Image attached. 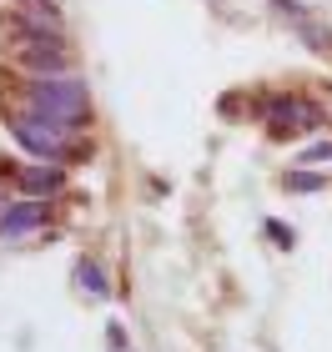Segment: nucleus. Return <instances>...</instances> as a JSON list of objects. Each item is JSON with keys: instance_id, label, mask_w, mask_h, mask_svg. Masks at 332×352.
<instances>
[{"instance_id": "nucleus-2", "label": "nucleus", "mask_w": 332, "mask_h": 352, "mask_svg": "<svg viewBox=\"0 0 332 352\" xmlns=\"http://www.w3.org/2000/svg\"><path fill=\"white\" fill-rule=\"evenodd\" d=\"M10 131H15V141L30 151V156H45V162H56V156H66V146H71V126H60L56 116H45V111H36V106H25L21 116L10 121Z\"/></svg>"}, {"instance_id": "nucleus-3", "label": "nucleus", "mask_w": 332, "mask_h": 352, "mask_svg": "<svg viewBox=\"0 0 332 352\" xmlns=\"http://www.w3.org/2000/svg\"><path fill=\"white\" fill-rule=\"evenodd\" d=\"M262 121H272V136L318 131V126H322V106L302 101V96H267V101H262Z\"/></svg>"}, {"instance_id": "nucleus-8", "label": "nucleus", "mask_w": 332, "mask_h": 352, "mask_svg": "<svg viewBox=\"0 0 332 352\" xmlns=\"http://www.w3.org/2000/svg\"><path fill=\"white\" fill-rule=\"evenodd\" d=\"M327 156H332V141H322V146H307L302 162H327Z\"/></svg>"}, {"instance_id": "nucleus-7", "label": "nucleus", "mask_w": 332, "mask_h": 352, "mask_svg": "<svg viewBox=\"0 0 332 352\" xmlns=\"http://www.w3.org/2000/svg\"><path fill=\"white\" fill-rule=\"evenodd\" d=\"M282 186H287V191H322L327 176H318V171H287V176H282Z\"/></svg>"}, {"instance_id": "nucleus-1", "label": "nucleus", "mask_w": 332, "mask_h": 352, "mask_svg": "<svg viewBox=\"0 0 332 352\" xmlns=\"http://www.w3.org/2000/svg\"><path fill=\"white\" fill-rule=\"evenodd\" d=\"M25 106L56 116L60 126H71V131H86V126H91V96H86V81L76 71L36 76V81L25 86Z\"/></svg>"}, {"instance_id": "nucleus-5", "label": "nucleus", "mask_w": 332, "mask_h": 352, "mask_svg": "<svg viewBox=\"0 0 332 352\" xmlns=\"http://www.w3.org/2000/svg\"><path fill=\"white\" fill-rule=\"evenodd\" d=\"M41 221H45V201H41V197H30V201H15L0 227H5L10 236H21V232H36Z\"/></svg>"}, {"instance_id": "nucleus-4", "label": "nucleus", "mask_w": 332, "mask_h": 352, "mask_svg": "<svg viewBox=\"0 0 332 352\" xmlns=\"http://www.w3.org/2000/svg\"><path fill=\"white\" fill-rule=\"evenodd\" d=\"M60 186H66V171H60V166H30V171H21V191H25V197H56Z\"/></svg>"}, {"instance_id": "nucleus-6", "label": "nucleus", "mask_w": 332, "mask_h": 352, "mask_svg": "<svg viewBox=\"0 0 332 352\" xmlns=\"http://www.w3.org/2000/svg\"><path fill=\"white\" fill-rule=\"evenodd\" d=\"M76 277H81V287H86L91 297H106V272L91 262V257H86V262H76Z\"/></svg>"}]
</instances>
